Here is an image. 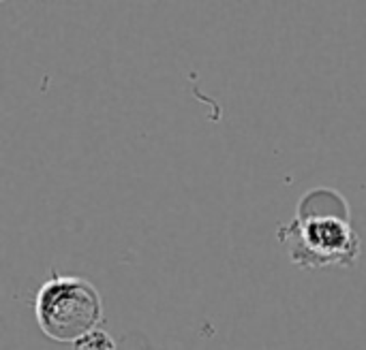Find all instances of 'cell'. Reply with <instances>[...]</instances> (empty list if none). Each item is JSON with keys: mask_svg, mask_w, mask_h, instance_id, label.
Returning <instances> with one entry per match:
<instances>
[{"mask_svg": "<svg viewBox=\"0 0 366 350\" xmlns=\"http://www.w3.org/2000/svg\"><path fill=\"white\" fill-rule=\"evenodd\" d=\"M290 259L305 269L352 267L360 257V237L350 225L347 205L335 190H313L298 205V216L279 229Z\"/></svg>", "mask_w": 366, "mask_h": 350, "instance_id": "6da1fadb", "label": "cell"}, {"mask_svg": "<svg viewBox=\"0 0 366 350\" xmlns=\"http://www.w3.org/2000/svg\"><path fill=\"white\" fill-rule=\"evenodd\" d=\"M34 319L43 336L54 342L73 344L99 327L103 302L86 278L54 274L34 295Z\"/></svg>", "mask_w": 366, "mask_h": 350, "instance_id": "7a4b0ae2", "label": "cell"}, {"mask_svg": "<svg viewBox=\"0 0 366 350\" xmlns=\"http://www.w3.org/2000/svg\"><path fill=\"white\" fill-rule=\"evenodd\" d=\"M73 350H116V342L107 331L94 329L73 342Z\"/></svg>", "mask_w": 366, "mask_h": 350, "instance_id": "3957f363", "label": "cell"}]
</instances>
